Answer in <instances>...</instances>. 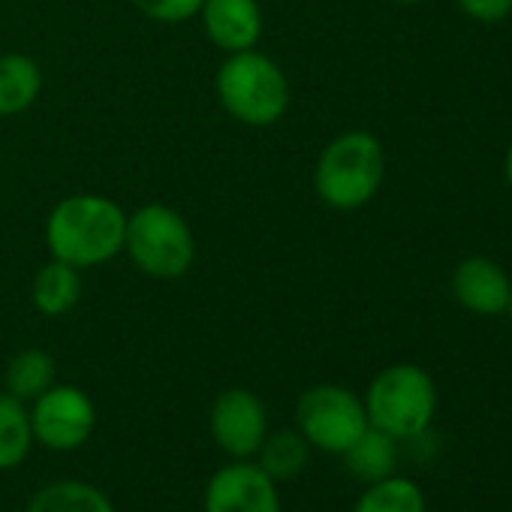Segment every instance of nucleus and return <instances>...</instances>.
Wrapping results in <instances>:
<instances>
[{
	"label": "nucleus",
	"mask_w": 512,
	"mask_h": 512,
	"mask_svg": "<svg viewBox=\"0 0 512 512\" xmlns=\"http://www.w3.org/2000/svg\"><path fill=\"white\" fill-rule=\"evenodd\" d=\"M202 28L208 40L226 52H247L263 37V13L256 0H202Z\"/></svg>",
	"instance_id": "11"
},
{
	"label": "nucleus",
	"mask_w": 512,
	"mask_h": 512,
	"mask_svg": "<svg viewBox=\"0 0 512 512\" xmlns=\"http://www.w3.org/2000/svg\"><path fill=\"white\" fill-rule=\"evenodd\" d=\"M55 371L58 368H55L52 353L40 347H28L16 353L7 365V392L28 404L40 398L49 386H55Z\"/></svg>",
	"instance_id": "18"
},
{
	"label": "nucleus",
	"mask_w": 512,
	"mask_h": 512,
	"mask_svg": "<svg viewBox=\"0 0 512 512\" xmlns=\"http://www.w3.org/2000/svg\"><path fill=\"white\" fill-rule=\"evenodd\" d=\"M34 449L31 410L10 392H0V470H16Z\"/></svg>",
	"instance_id": "16"
},
{
	"label": "nucleus",
	"mask_w": 512,
	"mask_h": 512,
	"mask_svg": "<svg viewBox=\"0 0 512 512\" xmlns=\"http://www.w3.org/2000/svg\"><path fill=\"white\" fill-rule=\"evenodd\" d=\"M506 181L512 184V145H509V151H506Z\"/></svg>",
	"instance_id": "22"
},
{
	"label": "nucleus",
	"mask_w": 512,
	"mask_h": 512,
	"mask_svg": "<svg viewBox=\"0 0 512 512\" xmlns=\"http://www.w3.org/2000/svg\"><path fill=\"white\" fill-rule=\"evenodd\" d=\"M458 7L464 16L485 22V25H494L512 13V0H458Z\"/></svg>",
	"instance_id": "21"
},
{
	"label": "nucleus",
	"mask_w": 512,
	"mask_h": 512,
	"mask_svg": "<svg viewBox=\"0 0 512 512\" xmlns=\"http://www.w3.org/2000/svg\"><path fill=\"white\" fill-rule=\"evenodd\" d=\"M130 4L154 19V22H163V25H178V22H187L193 16H199L202 10V0H130Z\"/></svg>",
	"instance_id": "20"
},
{
	"label": "nucleus",
	"mask_w": 512,
	"mask_h": 512,
	"mask_svg": "<svg viewBox=\"0 0 512 512\" xmlns=\"http://www.w3.org/2000/svg\"><path fill=\"white\" fill-rule=\"evenodd\" d=\"M205 512H281L278 482L250 461H229L205 485Z\"/></svg>",
	"instance_id": "9"
},
{
	"label": "nucleus",
	"mask_w": 512,
	"mask_h": 512,
	"mask_svg": "<svg viewBox=\"0 0 512 512\" xmlns=\"http://www.w3.org/2000/svg\"><path fill=\"white\" fill-rule=\"evenodd\" d=\"M395 4H404V7H413V4H425V0H395Z\"/></svg>",
	"instance_id": "23"
},
{
	"label": "nucleus",
	"mask_w": 512,
	"mask_h": 512,
	"mask_svg": "<svg viewBox=\"0 0 512 512\" xmlns=\"http://www.w3.org/2000/svg\"><path fill=\"white\" fill-rule=\"evenodd\" d=\"M311 458V443L302 437L299 428H281V431H269L263 446L256 449L253 461L260 464L275 482H287L296 479Z\"/></svg>",
	"instance_id": "15"
},
{
	"label": "nucleus",
	"mask_w": 512,
	"mask_h": 512,
	"mask_svg": "<svg viewBox=\"0 0 512 512\" xmlns=\"http://www.w3.org/2000/svg\"><path fill=\"white\" fill-rule=\"evenodd\" d=\"M512 284L488 256H467L452 272V296L479 317H497L509 308Z\"/></svg>",
	"instance_id": "10"
},
{
	"label": "nucleus",
	"mask_w": 512,
	"mask_h": 512,
	"mask_svg": "<svg viewBox=\"0 0 512 512\" xmlns=\"http://www.w3.org/2000/svg\"><path fill=\"white\" fill-rule=\"evenodd\" d=\"M28 512H118L106 491H100L91 482L79 479H58L43 485L31 503Z\"/></svg>",
	"instance_id": "14"
},
{
	"label": "nucleus",
	"mask_w": 512,
	"mask_h": 512,
	"mask_svg": "<svg viewBox=\"0 0 512 512\" xmlns=\"http://www.w3.org/2000/svg\"><path fill=\"white\" fill-rule=\"evenodd\" d=\"M362 404L371 428L395 440H413L422 437L434 419L437 389L419 365H389L371 380Z\"/></svg>",
	"instance_id": "5"
},
{
	"label": "nucleus",
	"mask_w": 512,
	"mask_h": 512,
	"mask_svg": "<svg viewBox=\"0 0 512 512\" xmlns=\"http://www.w3.org/2000/svg\"><path fill=\"white\" fill-rule=\"evenodd\" d=\"M208 431L232 461H250L269 434V410L250 389H226L211 404Z\"/></svg>",
	"instance_id": "8"
},
{
	"label": "nucleus",
	"mask_w": 512,
	"mask_h": 512,
	"mask_svg": "<svg viewBox=\"0 0 512 512\" xmlns=\"http://www.w3.org/2000/svg\"><path fill=\"white\" fill-rule=\"evenodd\" d=\"M220 106L247 127H272L290 109V82L284 70L260 52L229 55L214 79Z\"/></svg>",
	"instance_id": "2"
},
{
	"label": "nucleus",
	"mask_w": 512,
	"mask_h": 512,
	"mask_svg": "<svg viewBox=\"0 0 512 512\" xmlns=\"http://www.w3.org/2000/svg\"><path fill=\"white\" fill-rule=\"evenodd\" d=\"M124 250L142 275L175 281L184 278L196 260V238L175 208L154 202L127 214Z\"/></svg>",
	"instance_id": "4"
},
{
	"label": "nucleus",
	"mask_w": 512,
	"mask_h": 512,
	"mask_svg": "<svg viewBox=\"0 0 512 512\" xmlns=\"http://www.w3.org/2000/svg\"><path fill=\"white\" fill-rule=\"evenodd\" d=\"M296 428L311 449L344 455L365 434L368 413L356 392L335 383H320L302 392L296 404Z\"/></svg>",
	"instance_id": "6"
},
{
	"label": "nucleus",
	"mask_w": 512,
	"mask_h": 512,
	"mask_svg": "<svg viewBox=\"0 0 512 512\" xmlns=\"http://www.w3.org/2000/svg\"><path fill=\"white\" fill-rule=\"evenodd\" d=\"M353 512H428L422 488L407 476H386L368 482L362 497L356 500Z\"/></svg>",
	"instance_id": "19"
},
{
	"label": "nucleus",
	"mask_w": 512,
	"mask_h": 512,
	"mask_svg": "<svg viewBox=\"0 0 512 512\" xmlns=\"http://www.w3.org/2000/svg\"><path fill=\"white\" fill-rule=\"evenodd\" d=\"M43 91V73L34 58L22 52L0 55V115L28 112Z\"/></svg>",
	"instance_id": "12"
},
{
	"label": "nucleus",
	"mask_w": 512,
	"mask_h": 512,
	"mask_svg": "<svg viewBox=\"0 0 512 512\" xmlns=\"http://www.w3.org/2000/svg\"><path fill=\"white\" fill-rule=\"evenodd\" d=\"M383 172L386 154L380 139L365 130H353L323 148L314 169V187L329 208L353 211L377 196Z\"/></svg>",
	"instance_id": "3"
},
{
	"label": "nucleus",
	"mask_w": 512,
	"mask_h": 512,
	"mask_svg": "<svg viewBox=\"0 0 512 512\" xmlns=\"http://www.w3.org/2000/svg\"><path fill=\"white\" fill-rule=\"evenodd\" d=\"M127 214L124 208L97 193H76L61 199L46 220V244L52 260L73 269L103 266L124 250Z\"/></svg>",
	"instance_id": "1"
},
{
	"label": "nucleus",
	"mask_w": 512,
	"mask_h": 512,
	"mask_svg": "<svg viewBox=\"0 0 512 512\" xmlns=\"http://www.w3.org/2000/svg\"><path fill=\"white\" fill-rule=\"evenodd\" d=\"M31 299H34V308L43 317H64V314H70L79 305V299H82L79 269H73L70 263H61V260L46 263L37 272V278H34Z\"/></svg>",
	"instance_id": "13"
},
{
	"label": "nucleus",
	"mask_w": 512,
	"mask_h": 512,
	"mask_svg": "<svg viewBox=\"0 0 512 512\" xmlns=\"http://www.w3.org/2000/svg\"><path fill=\"white\" fill-rule=\"evenodd\" d=\"M506 311H509V317H512V293H509V308H506Z\"/></svg>",
	"instance_id": "24"
},
{
	"label": "nucleus",
	"mask_w": 512,
	"mask_h": 512,
	"mask_svg": "<svg viewBox=\"0 0 512 512\" xmlns=\"http://www.w3.org/2000/svg\"><path fill=\"white\" fill-rule=\"evenodd\" d=\"M34 443L52 452H76L97 428V407L88 392L76 386H49L31 401Z\"/></svg>",
	"instance_id": "7"
},
{
	"label": "nucleus",
	"mask_w": 512,
	"mask_h": 512,
	"mask_svg": "<svg viewBox=\"0 0 512 512\" xmlns=\"http://www.w3.org/2000/svg\"><path fill=\"white\" fill-rule=\"evenodd\" d=\"M395 437L383 434L380 428H365V434L341 455L347 461V467L365 479V482H377L395 473L398 467V449H395Z\"/></svg>",
	"instance_id": "17"
}]
</instances>
